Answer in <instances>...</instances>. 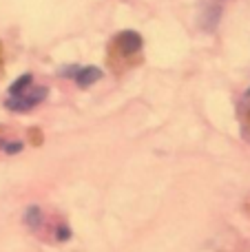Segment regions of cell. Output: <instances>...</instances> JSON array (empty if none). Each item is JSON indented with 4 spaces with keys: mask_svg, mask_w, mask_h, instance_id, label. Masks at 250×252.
Returning <instances> with one entry per match:
<instances>
[{
    "mask_svg": "<svg viewBox=\"0 0 250 252\" xmlns=\"http://www.w3.org/2000/svg\"><path fill=\"white\" fill-rule=\"evenodd\" d=\"M140 51H142L140 33H135V31H122L109 49V62L120 73L122 69H126V66L135 64L140 60Z\"/></svg>",
    "mask_w": 250,
    "mask_h": 252,
    "instance_id": "obj_1",
    "label": "cell"
},
{
    "mask_svg": "<svg viewBox=\"0 0 250 252\" xmlns=\"http://www.w3.org/2000/svg\"><path fill=\"white\" fill-rule=\"evenodd\" d=\"M47 89L40 87V89H33V82H31V75H22L20 80L13 82V87L9 89V97L4 102V106L11 111H29L33 106H38L40 102L47 97Z\"/></svg>",
    "mask_w": 250,
    "mask_h": 252,
    "instance_id": "obj_2",
    "label": "cell"
},
{
    "mask_svg": "<svg viewBox=\"0 0 250 252\" xmlns=\"http://www.w3.org/2000/svg\"><path fill=\"white\" fill-rule=\"evenodd\" d=\"M71 73H73V80L78 82V87H91L93 82H97L100 80V69H95V66H82V69H71Z\"/></svg>",
    "mask_w": 250,
    "mask_h": 252,
    "instance_id": "obj_3",
    "label": "cell"
},
{
    "mask_svg": "<svg viewBox=\"0 0 250 252\" xmlns=\"http://www.w3.org/2000/svg\"><path fill=\"white\" fill-rule=\"evenodd\" d=\"M242 122H244V130L250 135V91L244 95V106H242Z\"/></svg>",
    "mask_w": 250,
    "mask_h": 252,
    "instance_id": "obj_4",
    "label": "cell"
},
{
    "mask_svg": "<svg viewBox=\"0 0 250 252\" xmlns=\"http://www.w3.org/2000/svg\"><path fill=\"white\" fill-rule=\"evenodd\" d=\"M0 146H2L7 153L22 151V142H20V139H9V137H2V135H0Z\"/></svg>",
    "mask_w": 250,
    "mask_h": 252,
    "instance_id": "obj_5",
    "label": "cell"
},
{
    "mask_svg": "<svg viewBox=\"0 0 250 252\" xmlns=\"http://www.w3.org/2000/svg\"><path fill=\"white\" fill-rule=\"evenodd\" d=\"M40 217H42V215H40V210H38V206H31L29 210H27V223H29L31 228H35L40 223Z\"/></svg>",
    "mask_w": 250,
    "mask_h": 252,
    "instance_id": "obj_6",
    "label": "cell"
},
{
    "mask_svg": "<svg viewBox=\"0 0 250 252\" xmlns=\"http://www.w3.org/2000/svg\"><path fill=\"white\" fill-rule=\"evenodd\" d=\"M0 62H2V60H0Z\"/></svg>",
    "mask_w": 250,
    "mask_h": 252,
    "instance_id": "obj_7",
    "label": "cell"
}]
</instances>
